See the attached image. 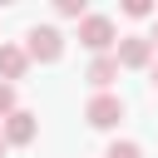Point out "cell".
<instances>
[{
	"label": "cell",
	"mask_w": 158,
	"mask_h": 158,
	"mask_svg": "<svg viewBox=\"0 0 158 158\" xmlns=\"http://www.w3.org/2000/svg\"><path fill=\"white\" fill-rule=\"evenodd\" d=\"M123 15L128 20H148L153 15V0H123Z\"/></svg>",
	"instance_id": "obj_10"
},
{
	"label": "cell",
	"mask_w": 158,
	"mask_h": 158,
	"mask_svg": "<svg viewBox=\"0 0 158 158\" xmlns=\"http://www.w3.org/2000/svg\"><path fill=\"white\" fill-rule=\"evenodd\" d=\"M114 59H118V69H153V44H148V35H118Z\"/></svg>",
	"instance_id": "obj_4"
},
{
	"label": "cell",
	"mask_w": 158,
	"mask_h": 158,
	"mask_svg": "<svg viewBox=\"0 0 158 158\" xmlns=\"http://www.w3.org/2000/svg\"><path fill=\"white\" fill-rule=\"evenodd\" d=\"M25 69H30V54H25V44H0V84H15V79H25Z\"/></svg>",
	"instance_id": "obj_6"
},
{
	"label": "cell",
	"mask_w": 158,
	"mask_h": 158,
	"mask_svg": "<svg viewBox=\"0 0 158 158\" xmlns=\"http://www.w3.org/2000/svg\"><path fill=\"white\" fill-rule=\"evenodd\" d=\"M104 158H143V148H138V143H133V138H114V143H109V153H104Z\"/></svg>",
	"instance_id": "obj_8"
},
{
	"label": "cell",
	"mask_w": 158,
	"mask_h": 158,
	"mask_svg": "<svg viewBox=\"0 0 158 158\" xmlns=\"http://www.w3.org/2000/svg\"><path fill=\"white\" fill-rule=\"evenodd\" d=\"M25 54H30V64H54V59L64 54V35H59L54 25H35V30L25 35Z\"/></svg>",
	"instance_id": "obj_2"
},
{
	"label": "cell",
	"mask_w": 158,
	"mask_h": 158,
	"mask_svg": "<svg viewBox=\"0 0 158 158\" xmlns=\"http://www.w3.org/2000/svg\"><path fill=\"white\" fill-rule=\"evenodd\" d=\"M79 44H84L89 54H109V49L118 44L114 20H109V15H84V20H79Z\"/></svg>",
	"instance_id": "obj_1"
},
{
	"label": "cell",
	"mask_w": 158,
	"mask_h": 158,
	"mask_svg": "<svg viewBox=\"0 0 158 158\" xmlns=\"http://www.w3.org/2000/svg\"><path fill=\"white\" fill-rule=\"evenodd\" d=\"M15 109H20V104H15V84H0V123H5Z\"/></svg>",
	"instance_id": "obj_11"
},
{
	"label": "cell",
	"mask_w": 158,
	"mask_h": 158,
	"mask_svg": "<svg viewBox=\"0 0 158 158\" xmlns=\"http://www.w3.org/2000/svg\"><path fill=\"white\" fill-rule=\"evenodd\" d=\"M0 158H5V138H0Z\"/></svg>",
	"instance_id": "obj_14"
},
{
	"label": "cell",
	"mask_w": 158,
	"mask_h": 158,
	"mask_svg": "<svg viewBox=\"0 0 158 158\" xmlns=\"http://www.w3.org/2000/svg\"><path fill=\"white\" fill-rule=\"evenodd\" d=\"M148 44H153V49H158V25H153V35H148Z\"/></svg>",
	"instance_id": "obj_12"
},
{
	"label": "cell",
	"mask_w": 158,
	"mask_h": 158,
	"mask_svg": "<svg viewBox=\"0 0 158 158\" xmlns=\"http://www.w3.org/2000/svg\"><path fill=\"white\" fill-rule=\"evenodd\" d=\"M148 84H153V89H158V59H153V79H148Z\"/></svg>",
	"instance_id": "obj_13"
},
{
	"label": "cell",
	"mask_w": 158,
	"mask_h": 158,
	"mask_svg": "<svg viewBox=\"0 0 158 158\" xmlns=\"http://www.w3.org/2000/svg\"><path fill=\"white\" fill-rule=\"evenodd\" d=\"M123 114H128V104H123L118 94H94V99L84 104V123H89V128H118Z\"/></svg>",
	"instance_id": "obj_3"
},
{
	"label": "cell",
	"mask_w": 158,
	"mask_h": 158,
	"mask_svg": "<svg viewBox=\"0 0 158 158\" xmlns=\"http://www.w3.org/2000/svg\"><path fill=\"white\" fill-rule=\"evenodd\" d=\"M54 10L64 15V20H84L89 10H84V0H54Z\"/></svg>",
	"instance_id": "obj_9"
},
{
	"label": "cell",
	"mask_w": 158,
	"mask_h": 158,
	"mask_svg": "<svg viewBox=\"0 0 158 158\" xmlns=\"http://www.w3.org/2000/svg\"><path fill=\"white\" fill-rule=\"evenodd\" d=\"M0 138H5V148H30V143L40 138V118H35L30 109H15V114L0 123Z\"/></svg>",
	"instance_id": "obj_5"
},
{
	"label": "cell",
	"mask_w": 158,
	"mask_h": 158,
	"mask_svg": "<svg viewBox=\"0 0 158 158\" xmlns=\"http://www.w3.org/2000/svg\"><path fill=\"white\" fill-rule=\"evenodd\" d=\"M84 79H89L99 94H109V84L118 79V59H114V54H94V64H89V74H84Z\"/></svg>",
	"instance_id": "obj_7"
}]
</instances>
